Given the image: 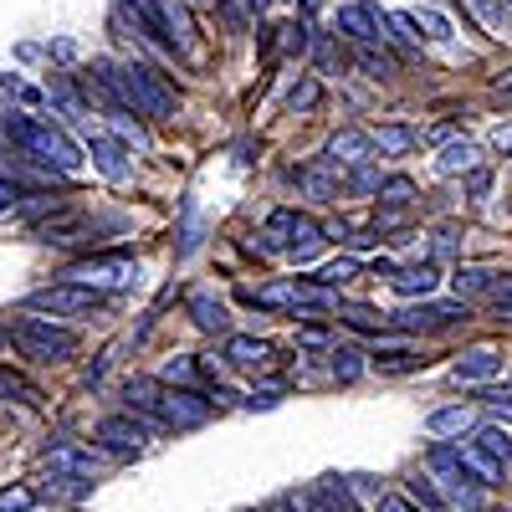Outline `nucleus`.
Listing matches in <instances>:
<instances>
[{
	"instance_id": "35",
	"label": "nucleus",
	"mask_w": 512,
	"mask_h": 512,
	"mask_svg": "<svg viewBox=\"0 0 512 512\" xmlns=\"http://www.w3.org/2000/svg\"><path fill=\"white\" fill-rule=\"evenodd\" d=\"M466 6H472L492 31H502V21H507V0H466Z\"/></svg>"
},
{
	"instance_id": "28",
	"label": "nucleus",
	"mask_w": 512,
	"mask_h": 512,
	"mask_svg": "<svg viewBox=\"0 0 512 512\" xmlns=\"http://www.w3.org/2000/svg\"><path fill=\"white\" fill-rule=\"evenodd\" d=\"M6 400H21V405H36L41 395L31 390V384H26L21 374H11L6 364H0V405H6Z\"/></svg>"
},
{
	"instance_id": "25",
	"label": "nucleus",
	"mask_w": 512,
	"mask_h": 512,
	"mask_svg": "<svg viewBox=\"0 0 512 512\" xmlns=\"http://www.w3.org/2000/svg\"><path fill=\"white\" fill-rule=\"evenodd\" d=\"M472 446H482V451H487V456H492L497 466H507V461H512V436L502 431V425H482Z\"/></svg>"
},
{
	"instance_id": "12",
	"label": "nucleus",
	"mask_w": 512,
	"mask_h": 512,
	"mask_svg": "<svg viewBox=\"0 0 512 512\" xmlns=\"http://www.w3.org/2000/svg\"><path fill=\"white\" fill-rule=\"evenodd\" d=\"M369 154H374V149H369V134H364V128H338V134L328 139V159L344 164V169L364 164Z\"/></svg>"
},
{
	"instance_id": "14",
	"label": "nucleus",
	"mask_w": 512,
	"mask_h": 512,
	"mask_svg": "<svg viewBox=\"0 0 512 512\" xmlns=\"http://www.w3.org/2000/svg\"><path fill=\"white\" fill-rule=\"evenodd\" d=\"M267 359H272V344H267V338H251V333L226 338V364H231V369H262Z\"/></svg>"
},
{
	"instance_id": "29",
	"label": "nucleus",
	"mask_w": 512,
	"mask_h": 512,
	"mask_svg": "<svg viewBox=\"0 0 512 512\" xmlns=\"http://www.w3.org/2000/svg\"><path fill=\"white\" fill-rule=\"evenodd\" d=\"M328 369H333V379H338V384H354V379L364 374V354H354V349H333Z\"/></svg>"
},
{
	"instance_id": "40",
	"label": "nucleus",
	"mask_w": 512,
	"mask_h": 512,
	"mask_svg": "<svg viewBox=\"0 0 512 512\" xmlns=\"http://www.w3.org/2000/svg\"><path fill=\"white\" fill-rule=\"evenodd\" d=\"M344 487H349V492H354V497H364V502H379V497H384V492H379V482H374V477H349V482H344Z\"/></svg>"
},
{
	"instance_id": "15",
	"label": "nucleus",
	"mask_w": 512,
	"mask_h": 512,
	"mask_svg": "<svg viewBox=\"0 0 512 512\" xmlns=\"http://www.w3.org/2000/svg\"><path fill=\"white\" fill-rule=\"evenodd\" d=\"M415 144H420V134H415V128H405V123H384L379 134H369V149L384 154V159H400V154H410Z\"/></svg>"
},
{
	"instance_id": "44",
	"label": "nucleus",
	"mask_w": 512,
	"mask_h": 512,
	"mask_svg": "<svg viewBox=\"0 0 512 512\" xmlns=\"http://www.w3.org/2000/svg\"><path fill=\"white\" fill-rule=\"evenodd\" d=\"M333 62H338V47H333V41H328V36H323V41H318V67H323V72H328V67H333Z\"/></svg>"
},
{
	"instance_id": "30",
	"label": "nucleus",
	"mask_w": 512,
	"mask_h": 512,
	"mask_svg": "<svg viewBox=\"0 0 512 512\" xmlns=\"http://www.w3.org/2000/svg\"><path fill=\"white\" fill-rule=\"evenodd\" d=\"M349 277H359V262H354V256H338V262H328V267L313 272V282H323V287H344Z\"/></svg>"
},
{
	"instance_id": "18",
	"label": "nucleus",
	"mask_w": 512,
	"mask_h": 512,
	"mask_svg": "<svg viewBox=\"0 0 512 512\" xmlns=\"http://www.w3.org/2000/svg\"><path fill=\"white\" fill-rule=\"evenodd\" d=\"M477 425V415L466 410V405H451V410H431L425 415V431L431 436H441V441H451V436H466Z\"/></svg>"
},
{
	"instance_id": "33",
	"label": "nucleus",
	"mask_w": 512,
	"mask_h": 512,
	"mask_svg": "<svg viewBox=\"0 0 512 512\" xmlns=\"http://www.w3.org/2000/svg\"><path fill=\"white\" fill-rule=\"evenodd\" d=\"M410 16H415V26H425L420 36H431V41H446L451 36V21L441 11H410Z\"/></svg>"
},
{
	"instance_id": "34",
	"label": "nucleus",
	"mask_w": 512,
	"mask_h": 512,
	"mask_svg": "<svg viewBox=\"0 0 512 512\" xmlns=\"http://www.w3.org/2000/svg\"><path fill=\"white\" fill-rule=\"evenodd\" d=\"M195 374H200V364L195 359H175V364H164V384H185V390H190V384H195Z\"/></svg>"
},
{
	"instance_id": "46",
	"label": "nucleus",
	"mask_w": 512,
	"mask_h": 512,
	"mask_svg": "<svg viewBox=\"0 0 512 512\" xmlns=\"http://www.w3.org/2000/svg\"><path fill=\"white\" fill-rule=\"evenodd\" d=\"M492 144H497L502 154H512V123H507V128H497V134H492Z\"/></svg>"
},
{
	"instance_id": "47",
	"label": "nucleus",
	"mask_w": 512,
	"mask_h": 512,
	"mask_svg": "<svg viewBox=\"0 0 512 512\" xmlns=\"http://www.w3.org/2000/svg\"><path fill=\"white\" fill-rule=\"evenodd\" d=\"M267 512H303V507H297V502H287V497H282V502H272Z\"/></svg>"
},
{
	"instance_id": "9",
	"label": "nucleus",
	"mask_w": 512,
	"mask_h": 512,
	"mask_svg": "<svg viewBox=\"0 0 512 512\" xmlns=\"http://www.w3.org/2000/svg\"><path fill=\"white\" fill-rule=\"evenodd\" d=\"M93 436L113 456H139L144 441H149V420H134V410H128V415H108V420H98Z\"/></svg>"
},
{
	"instance_id": "7",
	"label": "nucleus",
	"mask_w": 512,
	"mask_h": 512,
	"mask_svg": "<svg viewBox=\"0 0 512 512\" xmlns=\"http://www.w3.org/2000/svg\"><path fill=\"white\" fill-rule=\"evenodd\" d=\"M338 31L354 36L359 47H374L390 36V11H379L374 0H349V6H338Z\"/></svg>"
},
{
	"instance_id": "31",
	"label": "nucleus",
	"mask_w": 512,
	"mask_h": 512,
	"mask_svg": "<svg viewBox=\"0 0 512 512\" xmlns=\"http://www.w3.org/2000/svg\"><path fill=\"white\" fill-rule=\"evenodd\" d=\"M410 502L431 507V512H441V507H446V497H441V487H436L431 477H415V482H410Z\"/></svg>"
},
{
	"instance_id": "4",
	"label": "nucleus",
	"mask_w": 512,
	"mask_h": 512,
	"mask_svg": "<svg viewBox=\"0 0 512 512\" xmlns=\"http://www.w3.org/2000/svg\"><path fill=\"white\" fill-rule=\"evenodd\" d=\"M6 333H11V344H16L26 359H41V364H62V359L77 354V333L62 328V323H52V318H41L36 308H31V313H16V318L6 323Z\"/></svg>"
},
{
	"instance_id": "48",
	"label": "nucleus",
	"mask_w": 512,
	"mask_h": 512,
	"mask_svg": "<svg viewBox=\"0 0 512 512\" xmlns=\"http://www.w3.org/2000/svg\"><path fill=\"white\" fill-rule=\"evenodd\" d=\"M507 6H512V0H507Z\"/></svg>"
},
{
	"instance_id": "3",
	"label": "nucleus",
	"mask_w": 512,
	"mask_h": 512,
	"mask_svg": "<svg viewBox=\"0 0 512 512\" xmlns=\"http://www.w3.org/2000/svg\"><path fill=\"white\" fill-rule=\"evenodd\" d=\"M113 82H118V98L128 113H144V118H175L180 113V93L149 67V62H113Z\"/></svg>"
},
{
	"instance_id": "38",
	"label": "nucleus",
	"mask_w": 512,
	"mask_h": 512,
	"mask_svg": "<svg viewBox=\"0 0 512 512\" xmlns=\"http://www.w3.org/2000/svg\"><path fill=\"white\" fill-rule=\"evenodd\" d=\"M359 67H364L369 77H390V72H395V62H390V57H379L374 47H364V52H359Z\"/></svg>"
},
{
	"instance_id": "24",
	"label": "nucleus",
	"mask_w": 512,
	"mask_h": 512,
	"mask_svg": "<svg viewBox=\"0 0 512 512\" xmlns=\"http://www.w3.org/2000/svg\"><path fill=\"white\" fill-rule=\"evenodd\" d=\"M456 451H461V446H456ZM461 466H466V472H472L482 487H492V482L502 477V466H497V461H492L482 446H466V451H461Z\"/></svg>"
},
{
	"instance_id": "10",
	"label": "nucleus",
	"mask_w": 512,
	"mask_h": 512,
	"mask_svg": "<svg viewBox=\"0 0 512 512\" xmlns=\"http://www.w3.org/2000/svg\"><path fill=\"white\" fill-rule=\"evenodd\" d=\"M466 323V297H456V303H425V308H410V313H400V318H390L395 328H405V333H420V328H441V323Z\"/></svg>"
},
{
	"instance_id": "20",
	"label": "nucleus",
	"mask_w": 512,
	"mask_h": 512,
	"mask_svg": "<svg viewBox=\"0 0 512 512\" xmlns=\"http://www.w3.org/2000/svg\"><path fill=\"white\" fill-rule=\"evenodd\" d=\"M472 164H477V144H472V139H451V144L436 154L441 175H461V169H472Z\"/></svg>"
},
{
	"instance_id": "13",
	"label": "nucleus",
	"mask_w": 512,
	"mask_h": 512,
	"mask_svg": "<svg viewBox=\"0 0 512 512\" xmlns=\"http://www.w3.org/2000/svg\"><path fill=\"white\" fill-rule=\"evenodd\" d=\"M88 149H93V164L103 169L108 180H128V169H134V164H128V154H123V139H113V134H93Z\"/></svg>"
},
{
	"instance_id": "5",
	"label": "nucleus",
	"mask_w": 512,
	"mask_h": 512,
	"mask_svg": "<svg viewBox=\"0 0 512 512\" xmlns=\"http://www.w3.org/2000/svg\"><path fill=\"white\" fill-rule=\"evenodd\" d=\"M26 308L77 318V313H93V308H103V292H98V287H88V282H72V277H62V282H52V287H36V292L26 297Z\"/></svg>"
},
{
	"instance_id": "16",
	"label": "nucleus",
	"mask_w": 512,
	"mask_h": 512,
	"mask_svg": "<svg viewBox=\"0 0 512 512\" xmlns=\"http://www.w3.org/2000/svg\"><path fill=\"white\" fill-rule=\"evenodd\" d=\"M190 323H195L200 333H226L231 313H226V303H216L210 292H190Z\"/></svg>"
},
{
	"instance_id": "1",
	"label": "nucleus",
	"mask_w": 512,
	"mask_h": 512,
	"mask_svg": "<svg viewBox=\"0 0 512 512\" xmlns=\"http://www.w3.org/2000/svg\"><path fill=\"white\" fill-rule=\"evenodd\" d=\"M123 405L149 425H164V431H195V425L210 420V400H200L195 390H185V384L169 390L164 379H128Z\"/></svg>"
},
{
	"instance_id": "26",
	"label": "nucleus",
	"mask_w": 512,
	"mask_h": 512,
	"mask_svg": "<svg viewBox=\"0 0 512 512\" xmlns=\"http://www.w3.org/2000/svg\"><path fill=\"white\" fill-rule=\"evenodd\" d=\"M492 277L497 272H487V267H461L451 277V287H456V297H477V292H492Z\"/></svg>"
},
{
	"instance_id": "21",
	"label": "nucleus",
	"mask_w": 512,
	"mask_h": 512,
	"mask_svg": "<svg viewBox=\"0 0 512 512\" xmlns=\"http://www.w3.org/2000/svg\"><path fill=\"white\" fill-rule=\"evenodd\" d=\"M436 267H405V272H395V292H405V297H425V292H436Z\"/></svg>"
},
{
	"instance_id": "6",
	"label": "nucleus",
	"mask_w": 512,
	"mask_h": 512,
	"mask_svg": "<svg viewBox=\"0 0 512 512\" xmlns=\"http://www.w3.org/2000/svg\"><path fill=\"white\" fill-rule=\"evenodd\" d=\"M123 11H134V26H139L144 41H154V47L169 52V57H185L175 26H169V6H164V0H123Z\"/></svg>"
},
{
	"instance_id": "41",
	"label": "nucleus",
	"mask_w": 512,
	"mask_h": 512,
	"mask_svg": "<svg viewBox=\"0 0 512 512\" xmlns=\"http://www.w3.org/2000/svg\"><path fill=\"white\" fill-rule=\"evenodd\" d=\"M487 400V410L497 415V420H512V390H492V395H482Z\"/></svg>"
},
{
	"instance_id": "39",
	"label": "nucleus",
	"mask_w": 512,
	"mask_h": 512,
	"mask_svg": "<svg viewBox=\"0 0 512 512\" xmlns=\"http://www.w3.org/2000/svg\"><path fill=\"white\" fill-rule=\"evenodd\" d=\"M31 507V487H6L0 492V512H26Z\"/></svg>"
},
{
	"instance_id": "23",
	"label": "nucleus",
	"mask_w": 512,
	"mask_h": 512,
	"mask_svg": "<svg viewBox=\"0 0 512 512\" xmlns=\"http://www.w3.org/2000/svg\"><path fill=\"white\" fill-rule=\"evenodd\" d=\"M292 292H297V282H272V287H251L241 297L251 308H292Z\"/></svg>"
},
{
	"instance_id": "49",
	"label": "nucleus",
	"mask_w": 512,
	"mask_h": 512,
	"mask_svg": "<svg viewBox=\"0 0 512 512\" xmlns=\"http://www.w3.org/2000/svg\"><path fill=\"white\" fill-rule=\"evenodd\" d=\"M195 6H200V0H195Z\"/></svg>"
},
{
	"instance_id": "50",
	"label": "nucleus",
	"mask_w": 512,
	"mask_h": 512,
	"mask_svg": "<svg viewBox=\"0 0 512 512\" xmlns=\"http://www.w3.org/2000/svg\"><path fill=\"white\" fill-rule=\"evenodd\" d=\"M477 512H482V507H477Z\"/></svg>"
},
{
	"instance_id": "32",
	"label": "nucleus",
	"mask_w": 512,
	"mask_h": 512,
	"mask_svg": "<svg viewBox=\"0 0 512 512\" xmlns=\"http://www.w3.org/2000/svg\"><path fill=\"white\" fill-rule=\"evenodd\" d=\"M338 313H344V323H349V328H364V333H379L384 323H390V318L374 313V308H338Z\"/></svg>"
},
{
	"instance_id": "42",
	"label": "nucleus",
	"mask_w": 512,
	"mask_h": 512,
	"mask_svg": "<svg viewBox=\"0 0 512 512\" xmlns=\"http://www.w3.org/2000/svg\"><path fill=\"white\" fill-rule=\"evenodd\" d=\"M16 200H21L16 180H6V175H0V210H16Z\"/></svg>"
},
{
	"instance_id": "2",
	"label": "nucleus",
	"mask_w": 512,
	"mask_h": 512,
	"mask_svg": "<svg viewBox=\"0 0 512 512\" xmlns=\"http://www.w3.org/2000/svg\"><path fill=\"white\" fill-rule=\"evenodd\" d=\"M0 134H6L16 149H26L31 159H41V164H52V169H62V175H72V169L82 164V154H77V144L62 134V128H52V123H41V118H31V113H0Z\"/></svg>"
},
{
	"instance_id": "8",
	"label": "nucleus",
	"mask_w": 512,
	"mask_h": 512,
	"mask_svg": "<svg viewBox=\"0 0 512 512\" xmlns=\"http://www.w3.org/2000/svg\"><path fill=\"white\" fill-rule=\"evenodd\" d=\"M62 277H72V282H88V287H128L139 277V267L128 262V256L118 251V256H88V262H77V267H67Z\"/></svg>"
},
{
	"instance_id": "11",
	"label": "nucleus",
	"mask_w": 512,
	"mask_h": 512,
	"mask_svg": "<svg viewBox=\"0 0 512 512\" xmlns=\"http://www.w3.org/2000/svg\"><path fill=\"white\" fill-rule=\"evenodd\" d=\"M338 169H344V164L318 159V164H308V169H297V185L308 190V200H333L338 185H344V175H338Z\"/></svg>"
},
{
	"instance_id": "37",
	"label": "nucleus",
	"mask_w": 512,
	"mask_h": 512,
	"mask_svg": "<svg viewBox=\"0 0 512 512\" xmlns=\"http://www.w3.org/2000/svg\"><path fill=\"white\" fill-rule=\"evenodd\" d=\"M313 103H318V82L303 77V82H297V88L287 93V108H313Z\"/></svg>"
},
{
	"instance_id": "22",
	"label": "nucleus",
	"mask_w": 512,
	"mask_h": 512,
	"mask_svg": "<svg viewBox=\"0 0 512 512\" xmlns=\"http://www.w3.org/2000/svg\"><path fill=\"white\" fill-rule=\"evenodd\" d=\"M374 369L379 374H415V369H425V359L415 349H379L374 354Z\"/></svg>"
},
{
	"instance_id": "27",
	"label": "nucleus",
	"mask_w": 512,
	"mask_h": 512,
	"mask_svg": "<svg viewBox=\"0 0 512 512\" xmlns=\"http://www.w3.org/2000/svg\"><path fill=\"white\" fill-rule=\"evenodd\" d=\"M318 497H323V507L328 512H359V497L338 482V477H328V482H318Z\"/></svg>"
},
{
	"instance_id": "17",
	"label": "nucleus",
	"mask_w": 512,
	"mask_h": 512,
	"mask_svg": "<svg viewBox=\"0 0 512 512\" xmlns=\"http://www.w3.org/2000/svg\"><path fill=\"white\" fill-rule=\"evenodd\" d=\"M492 374H502V354L497 349H466L456 359V379H466V384H482Z\"/></svg>"
},
{
	"instance_id": "36",
	"label": "nucleus",
	"mask_w": 512,
	"mask_h": 512,
	"mask_svg": "<svg viewBox=\"0 0 512 512\" xmlns=\"http://www.w3.org/2000/svg\"><path fill=\"white\" fill-rule=\"evenodd\" d=\"M379 200H384V205H410V200H415V185H410V180H384V185H379Z\"/></svg>"
},
{
	"instance_id": "45",
	"label": "nucleus",
	"mask_w": 512,
	"mask_h": 512,
	"mask_svg": "<svg viewBox=\"0 0 512 512\" xmlns=\"http://www.w3.org/2000/svg\"><path fill=\"white\" fill-rule=\"evenodd\" d=\"M374 507H379V512H415V507H410L405 497H379Z\"/></svg>"
},
{
	"instance_id": "19",
	"label": "nucleus",
	"mask_w": 512,
	"mask_h": 512,
	"mask_svg": "<svg viewBox=\"0 0 512 512\" xmlns=\"http://www.w3.org/2000/svg\"><path fill=\"white\" fill-rule=\"evenodd\" d=\"M47 461H52V472H62V477H82V482L93 477V456L82 451V446H72V441H57L47 451Z\"/></svg>"
},
{
	"instance_id": "43",
	"label": "nucleus",
	"mask_w": 512,
	"mask_h": 512,
	"mask_svg": "<svg viewBox=\"0 0 512 512\" xmlns=\"http://www.w3.org/2000/svg\"><path fill=\"white\" fill-rule=\"evenodd\" d=\"M308 47V26H287V52H303Z\"/></svg>"
}]
</instances>
